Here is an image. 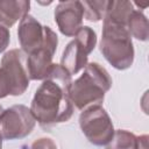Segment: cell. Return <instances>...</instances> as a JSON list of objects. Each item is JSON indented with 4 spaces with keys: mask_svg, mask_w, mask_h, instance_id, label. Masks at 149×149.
Wrapping results in <instances>:
<instances>
[{
    "mask_svg": "<svg viewBox=\"0 0 149 149\" xmlns=\"http://www.w3.org/2000/svg\"><path fill=\"white\" fill-rule=\"evenodd\" d=\"M30 149H57L56 143L49 137H42L33 142Z\"/></svg>",
    "mask_w": 149,
    "mask_h": 149,
    "instance_id": "15",
    "label": "cell"
},
{
    "mask_svg": "<svg viewBox=\"0 0 149 149\" xmlns=\"http://www.w3.org/2000/svg\"><path fill=\"white\" fill-rule=\"evenodd\" d=\"M84 17L90 22H98L104 19L108 1H83Z\"/></svg>",
    "mask_w": 149,
    "mask_h": 149,
    "instance_id": "14",
    "label": "cell"
},
{
    "mask_svg": "<svg viewBox=\"0 0 149 149\" xmlns=\"http://www.w3.org/2000/svg\"><path fill=\"white\" fill-rule=\"evenodd\" d=\"M36 120L24 105H13L0 113V136L2 140H16L28 136Z\"/></svg>",
    "mask_w": 149,
    "mask_h": 149,
    "instance_id": "7",
    "label": "cell"
},
{
    "mask_svg": "<svg viewBox=\"0 0 149 149\" xmlns=\"http://www.w3.org/2000/svg\"><path fill=\"white\" fill-rule=\"evenodd\" d=\"M139 140L133 133L119 129L114 132L112 140L106 144V149H137Z\"/></svg>",
    "mask_w": 149,
    "mask_h": 149,
    "instance_id": "13",
    "label": "cell"
},
{
    "mask_svg": "<svg viewBox=\"0 0 149 149\" xmlns=\"http://www.w3.org/2000/svg\"><path fill=\"white\" fill-rule=\"evenodd\" d=\"M127 29H128L130 36H134L135 38H137L140 41L148 40V36H149L148 20L142 12L133 9V12L129 14V17L127 21Z\"/></svg>",
    "mask_w": 149,
    "mask_h": 149,
    "instance_id": "12",
    "label": "cell"
},
{
    "mask_svg": "<svg viewBox=\"0 0 149 149\" xmlns=\"http://www.w3.org/2000/svg\"><path fill=\"white\" fill-rule=\"evenodd\" d=\"M133 5H136L137 7H140V9H143V8H146L148 5H149V1H143V2H139V1H135Z\"/></svg>",
    "mask_w": 149,
    "mask_h": 149,
    "instance_id": "18",
    "label": "cell"
},
{
    "mask_svg": "<svg viewBox=\"0 0 149 149\" xmlns=\"http://www.w3.org/2000/svg\"><path fill=\"white\" fill-rule=\"evenodd\" d=\"M29 80L24 52L19 49L7 51L0 65V98L23 94L29 86Z\"/></svg>",
    "mask_w": 149,
    "mask_h": 149,
    "instance_id": "4",
    "label": "cell"
},
{
    "mask_svg": "<svg viewBox=\"0 0 149 149\" xmlns=\"http://www.w3.org/2000/svg\"><path fill=\"white\" fill-rule=\"evenodd\" d=\"M139 148L137 149H148V135H142L137 137Z\"/></svg>",
    "mask_w": 149,
    "mask_h": 149,
    "instance_id": "17",
    "label": "cell"
},
{
    "mask_svg": "<svg viewBox=\"0 0 149 149\" xmlns=\"http://www.w3.org/2000/svg\"><path fill=\"white\" fill-rule=\"evenodd\" d=\"M17 36L22 51L29 55L43 45L45 26H42L34 16L27 14L20 21Z\"/></svg>",
    "mask_w": 149,
    "mask_h": 149,
    "instance_id": "10",
    "label": "cell"
},
{
    "mask_svg": "<svg viewBox=\"0 0 149 149\" xmlns=\"http://www.w3.org/2000/svg\"><path fill=\"white\" fill-rule=\"evenodd\" d=\"M71 74L61 65L54 64L49 76L36 90L30 112L41 127L66 122L73 114V105L69 98Z\"/></svg>",
    "mask_w": 149,
    "mask_h": 149,
    "instance_id": "1",
    "label": "cell"
},
{
    "mask_svg": "<svg viewBox=\"0 0 149 149\" xmlns=\"http://www.w3.org/2000/svg\"><path fill=\"white\" fill-rule=\"evenodd\" d=\"M29 7L30 2L24 0H0V24L10 28L16 21L28 14Z\"/></svg>",
    "mask_w": 149,
    "mask_h": 149,
    "instance_id": "11",
    "label": "cell"
},
{
    "mask_svg": "<svg viewBox=\"0 0 149 149\" xmlns=\"http://www.w3.org/2000/svg\"><path fill=\"white\" fill-rule=\"evenodd\" d=\"M9 41H10V34H9L8 28L0 24V52L7 49Z\"/></svg>",
    "mask_w": 149,
    "mask_h": 149,
    "instance_id": "16",
    "label": "cell"
},
{
    "mask_svg": "<svg viewBox=\"0 0 149 149\" xmlns=\"http://www.w3.org/2000/svg\"><path fill=\"white\" fill-rule=\"evenodd\" d=\"M97 44V35L90 27H81L74 38L66 45L63 51L61 65L70 73L77 74L87 65L88 55L93 51Z\"/></svg>",
    "mask_w": 149,
    "mask_h": 149,
    "instance_id": "5",
    "label": "cell"
},
{
    "mask_svg": "<svg viewBox=\"0 0 149 149\" xmlns=\"http://www.w3.org/2000/svg\"><path fill=\"white\" fill-rule=\"evenodd\" d=\"M100 51L106 61L118 70H126L134 62V47L127 26L104 20Z\"/></svg>",
    "mask_w": 149,
    "mask_h": 149,
    "instance_id": "3",
    "label": "cell"
},
{
    "mask_svg": "<svg viewBox=\"0 0 149 149\" xmlns=\"http://www.w3.org/2000/svg\"><path fill=\"white\" fill-rule=\"evenodd\" d=\"M84 7L81 1H61L55 9V21L61 33L68 37L74 34L83 27Z\"/></svg>",
    "mask_w": 149,
    "mask_h": 149,
    "instance_id": "9",
    "label": "cell"
},
{
    "mask_svg": "<svg viewBox=\"0 0 149 149\" xmlns=\"http://www.w3.org/2000/svg\"><path fill=\"white\" fill-rule=\"evenodd\" d=\"M57 44V35L50 29V27L45 26L43 45L29 54L27 58V71L30 80H44L49 76L54 66L52 57L56 52Z\"/></svg>",
    "mask_w": 149,
    "mask_h": 149,
    "instance_id": "8",
    "label": "cell"
},
{
    "mask_svg": "<svg viewBox=\"0 0 149 149\" xmlns=\"http://www.w3.org/2000/svg\"><path fill=\"white\" fill-rule=\"evenodd\" d=\"M112 87V78L99 63H87L84 72L71 83L69 98L78 109H85L104 101L105 93Z\"/></svg>",
    "mask_w": 149,
    "mask_h": 149,
    "instance_id": "2",
    "label": "cell"
},
{
    "mask_svg": "<svg viewBox=\"0 0 149 149\" xmlns=\"http://www.w3.org/2000/svg\"><path fill=\"white\" fill-rule=\"evenodd\" d=\"M0 149H2V139L0 136Z\"/></svg>",
    "mask_w": 149,
    "mask_h": 149,
    "instance_id": "19",
    "label": "cell"
},
{
    "mask_svg": "<svg viewBox=\"0 0 149 149\" xmlns=\"http://www.w3.org/2000/svg\"><path fill=\"white\" fill-rule=\"evenodd\" d=\"M79 126L86 139L94 146H106L115 132L109 115L100 105L85 108L79 116Z\"/></svg>",
    "mask_w": 149,
    "mask_h": 149,
    "instance_id": "6",
    "label": "cell"
},
{
    "mask_svg": "<svg viewBox=\"0 0 149 149\" xmlns=\"http://www.w3.org/2000/svg\"><path fill=\"white\" fill-rule=\"evenodd\" d=\"M2 112V107H1V105H0V113Z\"/></svg>",
    "mask_w": 149,
    "mask_h": 149,
    "instance_id": "20",
    "label": "cell"
}]
</instances>
